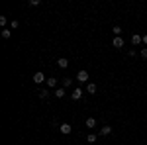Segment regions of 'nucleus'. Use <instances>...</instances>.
I'll return each instance as SVG.
<instances>
[{
	"instance_id": "13",
	"label": "nucleus",
	"mask_w": 147,
	"mask_h": 145,
	"mask_svg": "<svg viewBox=\"0 0 147 145\" xmlns=\"http://www.w3.org/2000/svg\"><path fill=\"white\" fill-rule=\"evenodd\" d=\"M110 134H112V127H110V125H104L100 129V135H110Z\"/></svg>"
},
{
	"instance_id": "10",
	"label": "nucleus",
	"mask_w": 147,
	"mask_h": 145,
	"mask_svg": "<svg viewBox=\"0 0 147 145\" xmlns=\"http://www.w3.org/2000/svg\"><path fill=\"white\" fill-rule=\"evenodd\" d=\"M112 34H114V37H122V28H120V26H114Z\"/></svg>"
},
{
	"instance_id": "8",
	"label": "nucleus",
	"mask_w": 147,
	"mask_h": 145,
	"mask_svg": "<svg viewBox=\"0 0 147 145\" xmlns=\"http://www.w3.org/2000/svg\"><path fill=\"white\" fill-rule=\"evenodd\" d=\"M96 90H98V86H96L94 82H88V84H86V92H88V94H94Z\"/></svg>"
},
{
	"instance_id": "4",
	"label": "nucleus",
	"mask_w": 147,
	"mask_h": 145,
	"mask_svg": "<svg viewBox=\"0 0 147 145\" xmlns=\"http://www.w3.org/2000/svg\"><path fill=\"white\" fill-rule=\"evenodd\" d=\"M80 98H82V90H80V88H75L73 92H71V100H73V102L80 100Z\"/></svg>"
},
{
	"instance_id": "6",
	"label": "nucleus",
	"mask_w": 147,
	"mask_h": 145,
	"mask_svg": "<svg viewBox=\"0 0 147 145\" xmlns=\"http://www.w3.org/2000/svg\"><path fill=\"white\" fill-rule=\"evenodd\" d=\"M141 41H143V35H139V34H134V35H131V43H134V45H139Z\"/></svg>"
},
{
	"instance_id": "1",
	"label": "nucleus",
	"mask_w": 147,
	"mask_h": 145,
	"mask_svg": "<svg viewBox=\"0 0 147 145\" xmlns=\"http://www.w3.org/2000/svg\"><path fill=\"white\" fill-rule=\"evenodd\" d=\"M88 78H90V75H88V71H79V75H77V80L79 82H88Z\"/></svg>"
},
{
	"instance_id": "14",
	"label": "nucleus",
	"mask_w": 147,
	"mask_h": 145,
	"mask_svg": "<svg viewBox=\"0 0 147 145\" xmlns=\"http://www.w3.org/2000/svg\"><path fill=\"white\" fill-rule=\"evenodd\" d=\"M2 37H4V39H10V37H12V30L4 28V30H2Z\"/></svg>"
},
{
	"instance_id": "16",
	"label": "nucleus",
	"mask_w": 147,
	"mask_h": 145,
	"mask_svg": "<svg viewBox=\"0 0 147 145\" xmlns=\"http://www.w3.org/2000/svg\"><path fill=\"white\" fill-rule=\"evenodd\" d=\"M37 96H39V98H41V100H45L47 96H49V90H47V88H43V90H39V94H37Z\"/></svg>"
},
{
	"instance_id": "7",
	"label": "nucleus",
	"mask_w": 147,
	"mask_h": 145,
	"mask_svg": "<svg viewBox=\"0 0 147 145\" xmlns=\"http://www.w3.org/2000/svg\"><path fill=\"white\" fill-rule=\"evenodd\" d=\"M84 125H86L88 129H92V127H96V120H94V118H86V120H84Z\"/></svg>"
},
{
	"instance_id": "5",
	"label": "nucleus",
	"mask_w": 147,
	"mask_h": 145,
	"mask_svg": "<svg viewBox=\"0 0 147 145\" xmlns=\"http://www.w3.org/2000/svg\"><path fill=\"white\" fill-rule=\"evenodd\" d=\"M112 45L116 47V49H122V47H124V39H122V37H114Z\"/></svg>"
},
{
	"instance_id": "15",
	"label": "nucleus",
	"mask_w": 147,
	"mask_h": 145,
	"mask_svg": "<svg viewBox=\"0 0 147 145\" xmlns=\"http://www.w3.org/2000/svg\"><path fill=\"white\" fill-rule=\"evenodd\" d=\"M71 84H73V78H71V77H65V78H63V88H69Z\"/></svg>"
},
{
	"instance_id": "11",
	"label": "nucleus",
	"mask_w": 147,
	"mask_h": 145,
	"mask_svg": "<svg viewBox=\"0 0 147 145\" xmlns=\"http://www.w3.org/2000/svg\"><path fill=\"white\" fill-rule=\"evenodd\" d=\"M45 82H47V86H49V88H55V86H57V78H53V77L47 78Z\"/></svg>"
},
{
	"instance_id": "18",
	"label": "nucleus",
	"mask_w": 147,
	"mask_h": 145,
	"mask_svg": "<svg viewBox=\"0 0 147 145\" xmlns=\"http://www.w3.org/2000/svg\"><path fill=\"white\" fill-rule=\"evenodd\" d=\"M139 55H141V59H147V47L141 49V53H139Z\"/></svg>"
},
{
	"instance_id": "3",
	"label": "nucleus",
	"mask_w": 147,
	"mask_h": 145,
	"mask_svg": "<svg viewBox=\"0 0 147 145\" xmlns=\"http://www.w3.org/2000/svg\"><path fill=\"white\" fill-rule=\"evenodd\" d=\"M59 132H61L63 135H69L71 132H73V127H71V123H61V125H59Z\"/></svg>"
},
{
	"instance_id": "17",
	"label": "nucleus",
	"mask_w": 147,
	"mask_h": 145,
	"mask_svg": "<svg viewBox=\"0 0 147 145\" xmlns=\"http://www.w3.org/2000/svg\"><path fill=\"white\" fill-rule=\"evenodd\" d=\"M96 139H98V137H96L94 134H88V137H86V141H88V143H94Z\"/></svg>"
},
{
	"instance_id": "12",
	"label": "nucleus",
	"mask_w": 147,
	"mask_h": 145,
	"mask_svg": "<svg viewBox=\"0 0 147 145\" xmlns=\"http://www.w3.org/2000/svg\"><path fill=\"white\" fill-rule=\"evenodd\" d=\"M53 94H55L57 98H63V96H65V88H63V86H59V88H57Z\"/></svg>"
},
{
	"instance_id": "19",
	"label": "nucleus",
	"mask_w": 147,
	"mask_h": 145,
	"mask_svg": "<svg viewBox=\"0 0 147 145\" xmlns=\"http://www.w3.org/2000/svg\"><path fill=\"white\" fill-rule=\"evenodd\" d=\"M18 26H20V22H18V20H12V30H16Z\"/></svg>"
},
{
	"instance_id": "2",
	"label": "nucleus",
	"mask_w": 147,
	"mask_h": 145,
	"mask_svg": "<svg viewBox=\"0 0 147 145\" xmlns=\"http://www.w3.org/2000/svg\"><path fill=\"white\" fill-rule=\"evenodd\" d=\"M43 80H47L45 75H43L41 71H37V73L34 75V82H35V84H43Z\"/></svg>"
},
{
	"instance_id": "9",
	"label": "nucleus",
	"mask_w": 147,
	"mask_h": 145,
	"mask_svg": "<svg viewBox=\"0 0 147 145\" xmlns=\"http://www.w3.org/2000/svg\"><path fill=\"white\" fill-rule=\"evenodd\" d=\"M57 65H59V67H61V69H67V67H69V61H67V59H65V57H61V59L57 61Z\"/></svg>"
},
{
	"instance_id": "20",
	"label": "nucleus",
	"mask_w": 147,
	"mask_h": 145,
	"mask_svg": "<svg viewBox=\"0 0 147 145\" xmlns=\"http://www.w3.org/2000/svg\"><path fill=\"white\" fill-rule=\"evenodd\" d=\"M143 43H145V45H147V34H145V35H143Z\"/></svg>"
}]
</instances>
